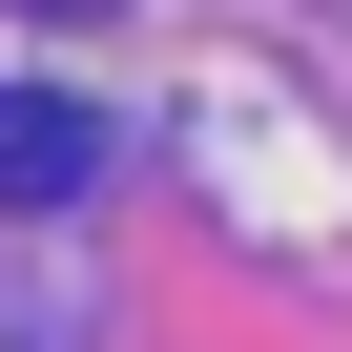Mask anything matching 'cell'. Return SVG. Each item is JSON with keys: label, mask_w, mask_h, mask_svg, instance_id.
Masks as SVG:
<instances>
[{"label": "cell", "mask_w": 352, "mask_h": 352, "mask_svg": "<svg viewBox=\"0 0 352 352\" xmlns=\"http://www.w3.org/2000/svg\"><path fill=\"white\" fill-rule=\"evenodd\" d=\"M83 166H104V124H83V104H42V83L0 104V208H63Z\"/></svg>", "instance_id": "obj_1"}]
</instances>
